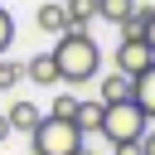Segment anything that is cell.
Masks as SVG:
<instances>
[{"instance_id":"5b68a950","label":"cell","mask_w":155,"mask_h":155,"mask_svg":"<svg viewBox=\"0 0 155 155\" xmlns=\"http://www.w3.org/2000/svg\"><path fill=\"white\" fill-rule=\"evenodd\" d=\"M102 116H107V102H102V97H82L78 111H73V126H78L82 136H102Z\"/></svg>"},{"instance_id":"7c38bea8","label":"cell","mask_w":155,"mask_h":155,"mask_svg":"<svg viewBox=\"0 0 155 155\" xmlns=\"http://www.w3.org/2000/svg\"><path fill=\"white\" fill-rule=\"evenodd\" d=\"M131 10H136V0H97V15H102L107 24H126Z\"/></svg>"},{"instance_id":"ba28073f","label":"cell","mask_w":155,"mask_h":155,"mask_svg":"<svg viewBox=\"0 0 155 155\" xmlns=\"http://www.w3.org/2000/svg\"><path fill=\"white\" fill-rule=\"evenodd\" d=\"M34 24H39L44 34H53V39H58V34L68 29V10H63V0H44V5H39V15H34Z\"/></svg>"},{"instance_id":"277c9868","label":"cell","mask_w":155,"mask_h":155,"mask_svg":"<svg viewBox=\"0 0 155 155\" xmlns=\"http://www.w3.org/2000/svg\"><path fill=\"white\" fill-rule=\"evenodd\" d=\"M150 63H155V53L145 48V39H121V44H116V53H111V68H116V73H126V78L145 73Z\"/></svg>"},{"instance_id":"8fae6325","label":"cell","mask_w":155,"mask_h":155,"mask_svg":"<svg viewBox=\"0 0 155 155\" xmlns=\"http://www.w3.org/2000/svg\"><path fill=\"white\" fill-rule=\"evenodd\" d=\"M131 97V78L111 68V78H102V102H126Z\"/></svg>"},{"instance_id":"7a4b0ae2","label":"cell","mask_w":155,"mask_h":155,"mask_svg":"<svg viewBox=\"0 0 155 155\" xmlns=\"http://www.w3.org/2000/svg\"><path fill=\"white\" fill-rule=\"evenodd\" d=\"M29 145H34V155H78V150L87 145V136H82L73 121L44 116V121H39V131L29 136Z\"/></svg>"},{"instance_id":"9c48e42d","label":"cell","mask_w":155,"mask_h":155,"mask_svg":"<svg viewBox=\"0 0 155 155\" xmlns=\"http://www.w3.org/2000/svg\"><path fill=\"white\" fill-rule=\"evenodd\" d=\"M24 78H29V82H39V87H53V82H58V63H53V53L29 58V63H24Z\"/></svg>"},{"instance_id":"5bb4252c","label":"cell","mask_w":155,"mask_h":155,"mask_svg":"<svg viewBox=\"0 0 155 155\" xmlns=\"http://www.w3.org/2000/svg\"><path fill=\"white\" fill-rule=\"evenodd\" d=\"M19 78H24V63H15V58H0V92H10Z\"/></svg>"},{"instance_id":"8992f818","label":"cell","mask_w":155,"mask_h":155,"mask_svg":"<svg viewBox=\"0 0 155 155\" xmlns=\"http://www.w3.org/2000/svg\"><path fill=\"white\" fill-rule=\"evenodd\" d=\"M131 102L155 121V63H150L145 73H136V78H131Z\"/></svg>"},{"instance_id":"3957f363","label":"cell","mask_w":155,"mask_h":155,"mask_svg":"<svg viewBox=\"0 0 155 155\" xmlns=\"http://www.w3.org/2000/svg\"><path fill=\"white\" fill-rule=\"evenodd\" d=\"M150 131V116L126 97V102H107V116H102V136L111 140V145H121V140H140Z\"/></svg>"},{"instance_id":"ac0fdd59","label":"cell","mask_w":155,"mask_h":155,"mask_svg":"<svg viewBox=\"0 0 155 155\" xmlns=\"http://www.w3.org/2000/svg\"><path fill=\"white\" fill-rule=\"evenodd\" d=\"M140 155H155V126H150V131L140 136Z\"/></svg>"},{"instance_id":"e0dca14e","label":"cell","mask_w":155,"mask_h":155,"mask_svg":"<svg viewBox=\"0 0 155 155\" xmlns=\"http://www.w3.org/2000/svg\"><path fill=\"white\" fill-rule=\"evenodd\" d=\"M111 155H140V140H121V145H111Z\"/></svg>"},{"instance_id":"30bf717a","label":"cell","mask_w":155,"mask_h":155,"mask_svg":"<svg viewBox=\"0 0 155 155\" xmlns=\"http://www.w3.org/2000/svg\"><path fill=\"white\" fill-rule=\"evenodd\" d=\"M68 10V29H87V19H97V0H63Z\"/></svg>"},{"instance_id":"4fadbf2b","label":"cell","mask_w":155,"mask_h":155,"mask_svg":"<svg viewBox=\"0 0 155 155\" xmlns=\"http://www.w3.org/2000/svg\"><path fill=\"white\" fill-rule=\"evenodd\" d=\"M78 102H82L78 92H58V97H53V107H48V116H58V121H73V111H78Z\"/></svg>"},{"instance_id":"52a82bcc","label":"cell","mask_w":155,"mask_h":155,"mask_svg":"<svg viewBox=\"0 0 155 155\" xmlns=\"http://www.w3.org/2000/svg\"><path fill=\"white\" fill-rule=\"evenodd\" d=\"M5 121H10V131H24V136H34V131H39V121H44V111H39L34 102H10Z\"/></svg>"},{"instance_id":"2e32d148","label":"cell","mask_w":155,"mask_h":155,"mask_svg":"<svg viewBox=\"0 0 155 155\" xmlns=\"http://www.w3.org/2000/svg\"><path fill=\"white\" fill-rule=\"evenodd\" d=\"M140 39H145V48H150V53H155V10H150V19H145V24H140Z\"/></svg>"},{"instance_id":"9a60e30c","label":"cell","mask_w":155,"mask_h":155,"mask_svg":"<svg viewBox=\"0 0 155 155\" xmlns=\"http://www.w3.org/2000/svg\"><path fill=\"white\" fill-rule=\"evenodd\" d=\"M10 44H15V19H10V10L0 5V58L10 53Z\"/></svg>"},{"instance_id":"d6986e66","label":"cell","mask_w":155,"mask_h":155,"mask_svg":"<svg viewBox=\"0 0 155 155\" xmlns=\"http://www.w3.org/2000/svg\"><path fill=\"white\" fill-rule=\"evenodd\" d=\"M10 136H15V131H10V121H5V116H0V145H5V140H10Z\"/></svg>"},{"instance_id":"6da1fadb","label":"cell","mask_w":155,"mask_h":155,"mask_svg":"<svg viewBox=\"0 0 155 155\" xmlns=\"http://www.w3.org/2000/svg\"><path fill=\"white\" fill-rule=\"evenodd\" d=\"M48 53H53V63H58V82H68V87L92 82V78L102 73V48H97V39H92L87 29H63Z\"/></svg>"}]
</instances>
